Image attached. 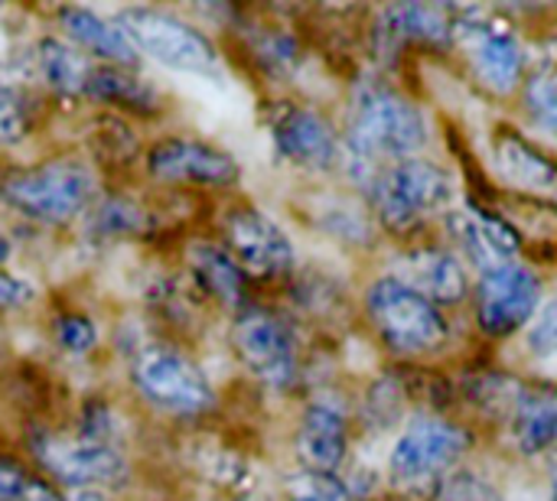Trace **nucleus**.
<instances>
[{
  "label": "nucleus",
  "instance_id": "1",
  "mask_svg": "<svg viewBox=\"0 0 557 501\" xmlns=\"http://www.w3.org/2000/svg\"><path fill=\"white\" fill-rule=\"evenodd\" d=\"M424 114L385 85H362L356 95V117L349 130V153L356 176L369 186L385 166L382 160L401 163L424 147Z\"/></svg>",
  "mask_w": 557,
  "mask_h": 501
},
{
  "label": "nucleus",
  "instance_id": "11",
  "mask_svg": "<svg viewBox=\"0 0 557 501\" xmlns=\"http://www.w3.org/2000/svg\"><path fill=\"white\" fill-rule=\"evenodd\" d=\"M225 238L242 271H251L258 277H277L294 267L290 238L258 209H235L225 218Z\"/></svg>",
  "mask_w": 557,
  "mask_h": 501
},
{
  "label": "nucleus",
  "instance_id": "25",
  "mask_svg": "<svg viewBox=\"0 0 557 501\" xmlns=\"http://www.w3.org/2000/svg\"><path fill=\"white\" fill-rule=\"evenodd\" d=\"M85 95L98 98V101H111V104H127V108H140L150 111L157 104V95L147 82H140L131 72L121 68H98L88 75Z\"/></svg>",
  "mask_w": 557,
  "mask_h": 501
},
{
  "label": "nucleus",
  "instance_id": "3",
  "mask_svg": "<svg viewBox=\"0 0 557 501\" xmlns=\"http://www.w3.org/2000/svg\"><path fill=\"white\" fill-rule=\"evenodd\" d=\"M372 205L392 231H411L424 218L447 212L454 202V179L428 160L388 163L369 183Z\"/></svg>",
  "mask_w": 557,
  "mask_h": 501
},
{
  "label": "nucleus",
  "instance_id": "33",
  "mask_svg": "<svg viewBox=\"0 0 557 501\" xmlns=\"http://www.w3.org/2000/svg\"><path fill=\"white\" fill-rule=\"evenodd\" d=\"M65 501H108L101 492H95V489H82V492H72Z\"/></svg>",
  "mask_w": 557,
  "mask_h": 501
},
{
  "label": "nucleus",
  "instance_id": "2",
  "mask_svg": "<svg viewBox=\"0 0 557 501\" xmlns=\"http://www.w3.org/2000/svg\"><path fill=\"white\" fill-rule=\"evenodd\" d=\"M95 189V173L75 156H59L0 179V199L42 225H62L85 212Z\"/></svg>",
  "mask_w": 557,
  "mask_h": 501
},
{
  "label": "nucleus",
  "instance_id": "35",
  "mask_svg": "<svg viewBox=\"0 0 557 501\" xmlns=\"http://www.w3.org/2000/svg\"><path fill=\"white\" fill-rule=\"evenodd\" d=\"M552 501H557V463H555V473H552Z\"/></svg>",
  "mask_w": 557,
  "mask_h": 501
},
{
  "label": "nucleus",
  "instance_id": "20",
  "mask_svg": "<svg viewBox=\"0 0 557 501\" xmlns=\"http://www.w3.org/2000/svg\"><path fill=\"white\" fill-rule=\"evenodd\" d=\"M454 33V20L441 7H424V3H401L388 7L379 23V42L382 46H398L405 39H431L444 42Z\"/></svg>",
  "mask_w": 557,
  "mask_h": 501
},
{
  "label": "nucleus",
  "instance_id": "9",
  "mask_svg": "<svg viewBox=\"0 0 557 501\" xmlns=\"http://www.w3.org/2000/svg\"><path fill=\"white\" fill-rule=\"evenodd\" d=\"M232 342L245 368L271 388H287L297 372V349L287 326L268 310H245L235 320Z\"/></svg>",
  "mask_w": 557,
  "mask_h": 501
},
{
  "label": "nucleus",
  "instance_id": "26",
  "mask_svg": "<svg viewBox=\"0 0 557 501\" xmlns=\"http://www.w3.org/2000/svg\"><path fill=\"white\" fill-rule=\"evenodd\" d=\"M0 501H59V496L23 466L0 456Z\"/></svg>",
  "mask_w": 557,
  "mask_h": 501
},
{
  "label": "nucleus",
  "instance_id": "21",
  "mask_svg": "<svg viewBox=\"0 0 557 501\" xmlns=\"http://www.w3.org/2000/svg\"><path fill=\"white\" fill-rule=\"evenodd\" d=\"M512 440L519 453L539 456L557 440V398L548 391H525L512 411Z\"/></svg>",
  "mask_w": 557,
  "mask_h": 501
},
{
  "label": "nucleus",
  "instance_id": "6",
  "mask_svg": "<svg viewBox=\"0 0 557 501\" xmlns=\"http://www.w3.org/2000/svg\"><path fill=\"white\" fill-rule=\"evenodd\" d=\"M134 385L147 404L176 417H196L215 404L209 378L173 349H147L134 362Z\"/></svg>",
  "mask_w": 557,
  "mask_h": 501
},
{
  "label": "nucleus",
  "instance_id": "27",
  "mask_svg": "<svg viewBox=\"0 0 557 501\" xmlns=\"http://www.w3.org/2000/svg\"><path fill=\"white\" fill-rule=\"evenodd\" d=\"M55 339H59V346H62L65 352L82 355V352L95 349L98 333H95L91 320H85V316H62V320L55 323Z\"/></svg>",
  "mask_w": 557,
  "mask_h": 501
},
{
  "label": "nucleus",
  "instance_id": "34",
  "mask_svg": "<svg viewBox=\"0 0 557 501\" xmlns=\"http://www.w3.org/2000/svg\"><path fill=\"white\" fill-rule=\"evenodd\" d=\"M7 258H10V241L0 235V261H7Z\"/></svg>",
  "mask_w": 557,
  "mask_h": 501
},
{
  "label": "nucleus",
  "instance_id": "4",
  "mask_svg": "<svg viewBox=\"0 0 557 501\" xmlns=\"http://www.w3.org/2000/svg\"><path fill=\"white\" fill-rule=\"evenodd\" d=\"M366 310L382 342L398 355H428L447 342V323L437 306L395 277L369 287Z\"/></svg>",
  "mask_w": 557,
  "mask_h": 501
},
{
  "label": "nucleus",
  "instance_id": "19",
  "mask_svg": "<svg viewBox=\"0 0 557 501\" xmlns=\"http://www.w3.org/2000/svg\"><path fill=\"white\" fill-rule=\"evenodd\" d=\"M496 166L499 173L519 186V189H529V192H542V196H557V163H552L539 147H532L525 137L512 134V130H503L496 137Z\"/></svg>",
  "mask_w": 557,
  "mask_h": 501
},
{
  "label": "nucleus",
  "instance_id": "32",
  "mask_svg": "<svg viewBox=\"0 0 557 501\" xmlns=\"http://www.w3.org/2000/svg\"><path fill=\"white\" fill-rule=\"evenodd\" d=\"M33 297L29 284L26 280H16L10 274L0 271V310H10V306H23L26 300Z\"/></svg>",
  "mask_w": 557,
  "mask_h": 501
},
{
  "label": "nucleus",
  "instance_id": "30",
  "mask_svg": "<svg viewBox=\"0 0 557 501\" xmlns=\"http://www.w3.org/2000/svg\"><path fill=\"white\" fill-rule=\"evenodd\" d=\"M290 501H343V486L333 476L307 473L294 483Z\"/></svg>",
  "mask_w": 557,
  "mask_h": 501
},
{
  "label": "nucleus",
  "instance_id": "28",
  "mask_svg": "<svg viewBox=\"0 0 557 501\" xmlns=\"http://www.w3.org/2000/svg\"><path fill=\"white\" fill-rule=\"evenodd\" d=\"M525 101H529V111L535 114V121H539V124H545L548 130H555L557 134V82L555 78H548V75L535 78V82L529 85Z\"/></svg>",
  "mask_w": 557,
  "mask_h": 501
},
{
  "label": "nucleus",
  "instance_id": "18",
  "mask_svg": "<svg viewBox=\"0 0 557 501\" xmlns=\"http://www.w3.org/2000/svg\"><path fill=\"white\" fill-rule=\"evenodd\" d=\"M59 20L69 33V39L88 52H95L104 62L114 65H134L137 62V46L131 42V36L117 26V20H104L95 10L85 7H62Z\"/></svg>",
  "mask_w": 557,
  "mask_h": 501
},
{
  "label": "nucleus",
  "instance_id": "15",
  "mask_svg": "<svg viewBox=\"0 0 557 501\" xmlns=\"http://www.w3.org/2000/svg\"><path fill=\"white\" fill-rule=\"evenodd\" d=\"M450 231L460 241L463 254L483 271V277L516 264L519 238L506 222H499L480 209H454L450 212Z\"/></svg>",
  "mask_w": 557,
  "mask_h": 501
},
{
  "label": "nucleus",
  "instance_id": "29",
  "mask_svg": "<svg viewBox=\"0 0 557 501\" xmlns=\"http://www.w3.org/2000/svg\"><path fill=\"white\" fill-rule=\"evenodd\" d=\"M529 349H532V355H539V359H548V355H555L557 352V303L545 306V310L535 316V323H532V329H529Z\"/></svg>",
  "mask_w": 557,
  "mask_h": 501
},
{
  "label": "nucleus",
  "instance_id": "12",
  "mask_svg": "<svg viewBox=\"0 0 557 501\" xmlns=\"http://www.w3.org/2000/svg\"><path fill=\"white\" fill-rule=\"evenodd\" d=\"M147 170L163 183H196V186H228L238 179V163L209 143L170 137L153 143L147 153Z\"/></svg>",
  "mask_w": 557,
  "mask_h": 501
},
{
  "label": "nucleus",
  "instance_id": "23",
  "mask_svg": "<svg viewBox=\"0 0 557 501\" xmlns=\"http://www.w3.org/2000/svg\"><path fill=\"white\" fill-rule=\"evenodd\" d=\"M147 228V215L137 202L124 199V196H104L91 212H88V225L85 231L91 238L111 241V238H127V235H140Z\"/></svg>",
  "mask_w": 557,
  "mask_h": 501
},
{
  "label": "nucleus",
  "instance_id": "31",
  "mask_svg": "<svg viewBox=\"0 0 557 501\" xmlns=\"http://www.w3.org/2000/svg\"><path fill=\"white\" fill-rule=\"evenodd\" d=\"M26 134V111L16 91L0 88V143H16Z\"/></svg>",
  "mask_w": 557,
  "mask_h": 501
},
{
  "label": "nucleus",
  "instance_id": "24",
  "mask_svg": "<svg viewBox=\"0 0 557 501\" xmlns=\"http://www.w3.org/2000/svg\"><path fill=\"white\" fill-rule=\"evenodd\" d=\"M39 68L46 75V82L55 88V91H85L88 85V65L85 59L75 52V46L62 42V39H42L39 42Z\"/></svg>",
  "mask_w": 557,
  "mask_h": 501
},
{
  "label": "nucleus",
  "instance_id": "8",
  "mask_svg": "<svg viewBox=\"0 0 557 501\" xmlns=\"http://www.w3.org/2000/svg\"><path fill=\"white\" fill-rule=\"evenodd\" d=\"M467 447L470 437L460 427L434 417L414 421L392 450V476L398 486H421L457 466Z\"/></svg>",
  "mask_w": 557,
  "mask_h": 501
},
{
  "label": "nucleus",
  "instance_id": "16",
  "mask_svg": "<svg viewBox=\"0 0 557 501\" xmlns=\"http://www.w3.org/2000/svg\"><path fill=\"white\" fill-rule=\"evenodd\" d=\"M297 456L307 466V473H320V476H330L343 463L346 417L333 404L317 401L307 408L300 430H297Z\"/></svg>",
  "mask_w": 557,
  "mask_h": 501
},
{
  "label": "nucleus",
  "instance_id": "7",
  "mask_svg": "<svg viewBox=\"0 0 557 501\" xmlns=\"http://www.w3.org/2000/svg\"><path fill=\"white\" fill-rule=\"evenodd\" d=\"M29 447L39 466L75 492L95 489V486H117L127 476V463L111 443H98L82 434L78 437L36 434Z\"/></svg>",
  "mask_w": 557,
  "mask_h": 501
},
{
  "label": "nucleus",
  "instance_id": "17",
  "mask_svg": "<svg viewBox=\"0 0 557 501\" xmlns=\"http://www.w3.org/2000/svg\"><path fill=\"white\" fill-rule=\"evenodd\" d=\"M398 277L405 287L418 290L431 303H460L467 297V274L460 261L447 251H411L398 258Z\"/></svg>",
  "mask_w": 557,
  "mask_h": 501
},
{
  "label": "nucleus",
  "instance_id": "10",
  "mask_svg": "<svg viewBox=\"0 0 557 501\" xmlns=\"http://www.w3.org/2000/svg\"><path fill=\"white\" fill-rule=\"evenodd\" d=\"M539 297H542L539 277L522 264H509L483 277L476 297V320L483 333L509 336L532 320V313L539 310Z\"/></svg>",
  "mask_w": 557,
  "mask_h": 501
},
{
  "label": "nucleus",
  "instance_id": "22",
  "mask_svg": "<svg viewBox=\"0 0 557 501\" xmlns=\"http://www.w3.org/2000/svg\"><path fill=\"white\" fill-rule=\"evenodd\" d=\"M186 258H189V267H193L199 287H206L222 303H232V306L242 303V297H245V271L228 251H222L215 245H206V241H196Z\"/></svg>",
  "mask_w": 557,
  "mask_h": 501
},
{
  "label": "nucleus",
  "instance_id": "14",
  "mask_svg": "<svg viewBox=\"0 0 557 501\" xmlns=\"http://www.w3.org/2000/svg\"><path fill=\"white\" fill-rule=\"evenodd\" d=\"M473 59V68L480 72V78L506 95L519 85L522 78V46L516 39L512 29H506L503 23H463V26H454Z\"/></svg>",
  "mask_w": 557,
  "mask_h": 501
},
{
  "label": "nucleus",
  "instance_id": "13",
  "mask_svg": "<svg viewBox=\"0 0 557 501\" xmlns=\"http://www.w3.org/2000/svg\"><path fill=\"white\" fill-rule=\"evenodd\" d=\"M271 134H274L277 153L287 156L297 166L330 170L339 160L336 130L317 111H307V108H297V104H284L274 114Z\"/></svg>",
  "mask_w": 557,
  "mask_h": 501
},
{
  "label": "nucleus",
  "instance_id": "5",
  "mask_svg": "<svg viewBox=\"0 0 557 501\" xmlns=\"http://www.w3.org/2000/svg\"><path fill=\"white\" fill-rule=\"evenodd\" d=\"M117 26L131 36L137 52H147L153 62L176 68V72H193V75H209L219 65L215 46L186 20L153 10V7H127L117 13Z\"/></svg>",
  "mask_w": 557,
  "mask_h": 501
}]
</instances>
